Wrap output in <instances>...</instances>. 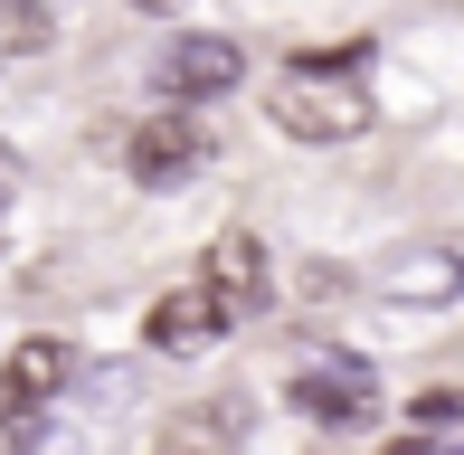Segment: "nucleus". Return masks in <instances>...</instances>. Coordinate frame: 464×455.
Segmentation results:
<instances>
[{
	"mask_svg": "<svg viewBox=\"0 0 464 455\" xmlns=\"http://www.w3.org/2000/svg\"><path fill=\"white\" fill-rule=\"evenodd\" d=\"M208 333H218V304H208V285H189V295L152 304V342H161V351H199Z\"/></svg>",
	"mask_w": 464,
	"mask_h": 455,
	"instance_id": "obj_9",
	"label": "nucleus"
},
{
	"mask_svg": "<svg viewBox=\"0 0 464 455\" xmlns=\"http://www.w3.org/2000/svg\"><path fill=\"white\" fill-rule=\"evenodd\" d=\"M199 152H208V142H199V123L152 114V123L133 133V152H123V161H133V180H152V190H161V180H189V171H199Z\"/></svg>",
	"mask_w": 464,
	"mask_h": 455,
	"instance_id": "obj_4",
	"label": "nucleus"
},
{
	"mask_svg": "<svg viewBox=\"0 0 464 455\" xmlns=\"http://www.w3.org/2000/svg\"><path fill=\"white\" fill-rule=\"evenodd\" d=\"M199 285H208V304H218V323H246V314L266 304V247L246 237V228H227V237L208 247Z\"/></svg>",
	"mask_w": 464,
	"mask_h": 455,
	"instance_id": "obj_2",
	"label": "nucleus"
},
{
	"mask_svg": "<svg viewBox=\"0 0 464 455\" xmlns=\"http://www.w3.org/2000/svg\"><path fill=\"white\" fill-rule=\"evenodd\" d=\"M294 399H304L313 418H370L379 389H370L361 361H323V370H304V380H294Z\"/></svg>",
	"mask_w": 464,
	"mask_h": 455,
	"instance_id": "obj_7",
	"label": "nucleus"
},
{
	"mask_svg": "<svg viewBox=\"0 0 464 455\" xmlns=\"http://www.w3.org/2000/svg\"><path fill=\"white\" fill-rule=\"evenodd\" d=\"M48 38H57V19L38 0H0V57H38Z\"/></svg>",
	"mask_w": 464,
	"mask_h": 455,
	"instance_id": "obj_10",
	"label": "nucleus"
},
{
	"mask_svg": "<svg viewBox=\"0 0 464 455\" xmlns=\"http://www.w3.org/2000/svg\"><path fill=\"white\" fill-rule=\"evenodd\" d=\"M276 123L294 142H351L370 123V95H361V76H332V67H304V76H285L276 86Z\"/></svg>",
	"mask_w": 464,
	"mask_h": 455,
	"instance_id": "obj_1",
	"label": "nucleus"
},
{
	"mask_svg": "<svg viewBox=\"0 0 464 455\" xmlns=\"http://www.w3.org/2000/svg\"><path fill=\"white\" fill-rule=\"evenodd\" d=\"M237 437H246V399H208L171 427V455H227Z\"/></svg>",
	"mask_w": 464,
	"mask_h": 455,
	"instance_id": "obj_8",
	"label": "nucleus"
},
{
	"mask_svg": "<svg viewBox=\"0 0 464 455\" xmlns=\"http://www.w3.org/2000/svg\"><path fill=\"white\" fill-rule=\"evenodd\" d=\"M142 10H171V0H142Z\"/></svg>",
	"mask_w": 464,
	"mask_h": 455,
	"instance_id": "obj_11",
	"label": "nucleus"
},
{
	"mask_svg": "<svg viewBox=\"0 0 464 455\" xmlns=\"http://www.w3.org/2000/svg\"><path fill=\"white\" fill-rule=\"evenodd\" d=\"M379 285H389L398 304H455V295H464V257L417 247V257H389V266H379Z\"/></svg>",
	"mask_w": 464,
	"mask_h": 455,
	"instance_id": "obj_6",
	"label": "nucleus"
},
{
	"mask_svg": "<svg viewBox=\"0 0 464 455\" xmlns=\"http://www.w3.org/2000/svg\"><path fill=\"white\" fill-rule=\"evenodd\" d=\"M246 76V57L227 48V38H171V48H161V86L171 95H227Z\"/></svg>",
	"mask_w": 464,
	"mask_h": 455,
	"instance_id": "obj_3",
	"label": "nucleus"
},
{
	"mask_svg": "<svg viewBox=\"0 0 464 455\" xmlns=\"http://www.w3.org/2000/svg\"><path fill=\"white\" fill-rule=\"evenodd\" d=\"M57 380H67V342H19L10 361H0V418L57 399Z\"/></svg>",
	"mask_w": 464,
	"mask_h": 455,
	"instance_id": "obj_5",
	"label": "nucleus"
}]
</instances>
